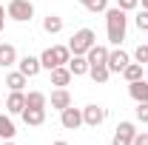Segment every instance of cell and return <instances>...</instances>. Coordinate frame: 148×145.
Segmentation results:
<instances>
[{"mask_svg":"<svg viewBox=\"0 0 148 145\" xmlns=\"http://www.w3.org/2000/svg\"><path fill=\"white\" fill-rule=\"evenodd\" d=\"M137 120L148 125V103H137Z\"/></svg>","mask_w":148,"mask_h":145,"instance_id":"cell-27","label":"cell"},{"mask_svg":"<svg viewBox=\"0 0 148 145\" xmlns=\"http://www.w3.org/2000/svg\"><path fill=\"white\" fill-rule=\"evenodd\" d=\"M51 145H69V142H66V140H57V142H51Z\"/></svg>","mask_w":148,"mask_h":145,"instance_id":"cell-32","label":"cell"},{"mask_svg":"<svg viewBox=\"0 0 148 145\" xmlns=\"http://www.w3.org/2000/svg\"><path fill=\"white\" fill-rule=\"evenodd\" d=\"M143 9H148V0H143Z\"/></svg>","mask_w":148,"mask_h":145,"instance_id":"cell-33","label":"cell"},{"mask_svg":"<svg viewBox=\"0 0 148 145\" xmlns=\"http://www.w3.org/2000/svg\"><path fill=\"white\" fill-rule=\"evenodd\" d=\"M88 77H91L97 85H103V83H108L111 71H108V66H91V68H88Z\"/></svg>","mask_w":148,"mask_h":145,"instance_id":"cell-19","label":"cell"},{"mask_svg":"<svg viewBox=\"0 0 148 145\" xmlns=\"http://www.w3.org/2000/svg\"><path fill=\"white\" fill-rule=\"evenodd\" d=\"M0 20H6V9L3 6H0Z\"/></svg>","mask_w":148,"mask_h":145,"instance_id":"cell-30","label":"cell"},{"mask_svg":"<svg viewBox=\"0 0 148 145\" xmlns=\"http://www.w3.org/2000/svg\"><path fill=\"white\" fill-rule=\"evenodd\" d=\"M43 31H49V34H60V31H63V17L49 14V17L43 20Z\"/></svg>","mask_w":148,"mask_h":145,"instance_id":"cell-21","label":"cell"},{"mask_svg":"<svg viewBox=\"0 0 148 145\" xmlns=\"http://www.w3.org/2000/svg\"><path fill=\"white\" fill-rule=\"evenodd\" d=\"M94 43H97V34H94L91 29H80V31H74L71 43H69V51L71 54H86Z\"/></svg>","mask_w":148,"mask_h":145,"instance_id":"cell-4","label":"cell"},{"mask_svg":"<svg viewBox=\"0 0 148 145\" xmlns=\"http://www.w3.org/2000/svg\"><path fill=\"white\" fill-rule=\"evenodd\" d=\"M71 60V51H69V46H51V49H46L43 54H40V66L46 68V71H51L57 66H66Z\"/></svg>","mask_w":148,"mask_h":145,"instance_id":"cell-2","label":"cell"},{"mask_svg":"<svg viewBox=\"0 0 148 145\" xmlns=\"http://www.w3.org/2000/svg\"><path fill=\"white\" fill-rule=\"evenodd\" d=\"M134 134H137V125L125 120V122H120V125H117L111 145H131V142H134Z\"/></svg>","mask_w":148,"mask_h":145,"instance_id":"cell-7","label":"cell"},{"mask_svg":"<svg viewBox=\"0 0 148 145\" xmlns=\"http://www.w3.org/2000/svg\"><path fill=\"white\" fill-rule=\"evenodd\" d=\"M131 63V57H128V51H123V49H114V51H108V71L111 74H123V68Z\"/></svg>","mask_w":148,"mask_h":145,"instance_id":"cell-8","label":"cell"},{"mask_svg":"<svg viewBox=\"0 0 148 145\" xmlns=\"http://www.w3.org/2000/svg\"><path fill=\"white\" fill-rule=\"evenodd\" d=\"M86 60H88V66H106V63H108V49L94 43L91 49L86 51Z\"/></svg>","mask_w":148,"mask_h":145,"instance_id":"cell-10","label":"cell"},{"mask_svg":"<svg viewBox=\"0 0 148 145\" xmlns=\"http://www.w3.org/2000/svg\"><path fill=\"white\" fill-rule=\"evenodd\" d=\"M17 134V128H14V122L6 117V114H0V140H12Z\"/></svg>","mask_w":148,"mask_h":145,"instance_id":"cell-22","label":"cell"},{"mask_svg":"<svg viewBox=\"0 0 148 145\" xmlns=\"http://www.w3.org/2000/svg\"><path fill=\"white\" fill-rule=\"evenodd\" d=\"M134 60H137V63H143V66L148 63V43H140V46L134 49Z\"/></svg>","mask_w":148,"mask_h":145,"instance_id":"cell-25","label":"cell"},{"mask_svg":"<svg viewBox=\"0 0 148 145\" xmlns=\"http://www.w3.org/2000/svg\"><path fill=\"white\" fill-rule=\"evenodd\" d=\"M106 122V108L103 105H86L83 108V125H88V128H97V125H103Z\"/></svg>","mask_w":148,"mask_h":145,"instance_id":"cell-6","label":"cell"},{"mask_svg":"<svg viewBox=\"0 0 148 145\" xmlns=\"http://www.w3.org/2000/svg\"><path fill=\"white\" fill-rule=\"evenodd\" d=\"M106 26H108V43L111 46H120L123 40H125V26H128V17H125V12L120 9V6H114V9H106Z\"/></svg>","mask_w":148,"mask_h":145,"instance_id":"cell-1","label":"cell"},{"mask_svg":"<svg viewBox=\"0 0 148 145\" xmlns=\"http://www.w3.org/2000/svg\"><path fill=\"white\" fill-rule=\"evenodd\" d=\"M6 14L14 20V23H29V20L34 17V6H32V0H9Z\"/></svg>","mask_w":148,"mask_h":145,"instance_id":"cell-3","label":"cell"},{"mask_svg":"<svg viewBox=\"0 0 148 145\" xmlns=\"http://www.w3.org/2000/svg\"><path fill=\"white\" fill-rule=\"evenodd\" d=\"M123 77L134 83V80H143V63H128L125 68H123Z\"/></svg>","mask_w":148,"mask_h":145,"instance_id":"cell-23","label":"cell"},{"mask_svg":"<svg viewBox=\"0 0 148 145\" xmlns=\"http://www.w3.org/2000/svg\"><path fill=\"white\" fill-rule=\"evenodd\" d=\"M0 145H17V142H12V140H3V142H0Z\"/></svg>","mask_w":148,"mask_h":145,"instance_id":"cell-31","label":"cell"},{"mask_svg":"<svg viewBox=\"0 0 148 145\" xmlns=\"http://www.w3.org/2000/svg\"><path fill=\"white\" fill-rule=\"evenodd\" d=\"M131 145H148V131H137L134 134V142Z\"/></svg>","mask_w":148,"mask_h":145,"instance_id":"cell-29","label":"cell"},{"mask_svg":"<svg viewBox=\"0 0 148 145\" xmlns=\"http://www.w3.org/2000/svg\"><path fill=\"white\" fill-rule=\"evenodd\" d=\"M17 66V49L12 43H0V68H12Z\"/></svg>","mask_w":148,"mask_h":145,"instance_id":"cell-11","label":"cell"},{"mask_svg":"<svg viewBox=\"0 0 148 145\" xmlns=\"http://www.w3.org/2000/svg\"><path fill=\"white\" fill-rule=\"evenodd\" d=\"M128 94L134 103H148V80H134L128 83Z\"/></svg>","mask_w":148,"mask_h":145,"instance_id":"cell-12","label":"cell"},{"mask_svg":"<svg viewBox=\"0 0 148 145\" xmlns=\"http://www.w3.org/2000/svg\"><path fill=\"white\" fill-rule=\"evenodd\" d=\"M46 103H49V97L43 91H29L26 94V108H46Z\"/></svg>","mask_w":148,"mask_h":145,"instance_id":"cell-18","label":"cell"},{"mask_svg":"<svg viewBox=\"0 0 148 145\" xmlns=\"http://www.w3.org/2000/svg\"><path fill=\"white\" fill-rule=\"evenodd\" d=\"M23 108H26V94L23 91H12L9 100H6V111L9 114H23Z\"/></svg>","mask_w":148,"mask_h":145,"instance_id":"cell-16","label":"cell"},{"mask_svg":"<svg viewBox=\"0 0 148 145\" xmlns=\"http://www.w3.org/2000/svg\"><path fill=\"white\" fill-rule=\"evenodd\" d=\"M134 23H137V29H140V31H148V9H143V12L134 17Z\"/></svg>","mask_w":148,"mask_h":145,"instance_id":"cell-26","label":"cell"},{"mask_svg":"<svg viewBox=\"0 0 148 145\" xmlns=\"http://www.w3.org/2000/svg\"><path fill=\"white\" fill-rule=\"evenodd\" d=\"M23 122L26 125H43L46 122V108H23Z\"/></svg>","mask_w":148,"mask_h":145,"instance_id":"cell-17","label":"cell"},{"mask_svg":"<svg viewBox=\"0 0 148 145\" xmlns=\"http://www.w3.org/2000/svg\"><path fill=\"white\" fill-rule=\"evenodd\" d=\"M26 80H29V77H26L23 71H12L9 77H6V85H9L12 91H23L26 88Z\"/></svg>","mask_w":148,"mask_h":145,"instance_id":"cell-20","label":"cell"},{"mask_svg":"<svg viewBox=\"0 0 148 145\" xmlns=\"http://www.w3.org/2000/svg\"><path fill=\"white\" fill-rule=\"evenodd\" d=\"M17 71H23L26 74V77H37V74H40V68H43V66H40V57H32V54H26V57H20L17 60Z\"/></svg>","mask_w":148,"mask_h":145,"instance_id":"cell-9","label":"cell"},{"mask_svg":"<svg viewBox=\"0 0 148 145\" xmlns=\"http://www.w3.org/2000/svg\"><path fill=\"white\" fill-rule=\"evenodd\" d=\"M117 6H120L123 12H134V9L140 6V0H117Z\"/></svg>","mask_w":148,"mask_h":145,"instance_id":"cell-28","label":"cell"},{"mask_svg":"<svg viewBox=\"0 0 148 145\" xmlns=\"http://www.w3.org/2000/svg\"><path fill=\"white\" fill-rule=\"evenodd\" d=\"M66 66H69V71H71L74 77H83V74H88V68H91L88 60H86V54H71V60H69Z\"/></svg>","mask_w":148,"mask_h":145,"instance_id":"cell-13","label":"cell"},{"mask_svg":"<svg viewBox=\"0 0 148 145\" xmlns=\"http://www.w3.org/2000/svg\"><path fill=\"white\" fill-rule=\"evenodd\" d=\"M88 12H94V14H100V12H106L108 9V0H80Z\"/></svg>","mask_w":148,"mask_h":145,"instance_id":"cell-24","label":"cell"},{"mask_svg":"<svg viewBox=\"0 0 148 145\" xmlns=\"http://www.w3.org/2000/svg\"><path fill=\"white\" fill-rule=\"evenodd\" d=\"M0 31H3V20H0Z\"/></svg>","mask_w":148,"mask_h":145,"instance_id":"cell-34","label":"cell"},{"mask_svg":"<svg viewBox=\"0 0 148 145\" xmlns=\"http://www.w3.org/2000/svg\"><path fill=\"white\" fill-rule=\"evenodd\" d=\"M49 103H51V108L63 111V108L71 105V94H69L66 88H54V91H51V97H49Z\"/></svg>","mask_w":148,"mask_h":145,"instance_id":"cell-14","label":"cell"},{"mask_svg":"<svg viewBox=\"0 0 148 145\" xmlns=\"http://www.w3.org/2000/svg\"><path fill=\"white\" fill-rule=\"evenodd\" d=\"M0 142H3V140H0Z\"/></svg>","mask_w":148,"mask_h":145,"instance_id":"cell-35","label":"cell"},{"mask_svg":"<svg viewBox=\"0 0 148 145\" xmlns=\"http://www.w3.org/2000/svg\"><path fill=\"white\" fill-rule=\"evenodd\" d=\"M60 125L66 128V131H77V128L83 125V108H74V105L63 108L60 111Z\"/></svg>","mask_w":148,"mask_h":145,"instance_id":"cell-5","label":"cell"},{"mask_svg":"<svg viewBox=\"0 0 148 145\" xmlns=\"http://www.w3.org/2000/svg\"><path fill=\"white\" fill-rule=\"evenodd\" d=\"M74 74L69 71V66H57V68H51V85H57V88H66L69 83H71Z\"/></svg>","mask_w":148,"mask_h":145,"instance_id":"cell-15","label":"cell"}]
</instances>
